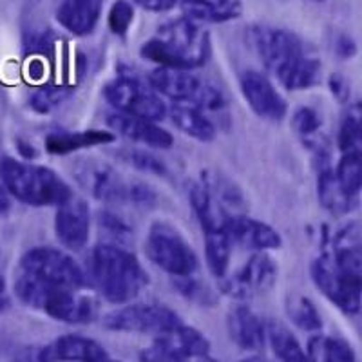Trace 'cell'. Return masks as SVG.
Instances as JSON below:
<instances>
[{"label":"cell","mask_w":362,"mask_h":362,"mask_svg":"<svg viewBox=\"0 0 362 362\" xmlns=\"http://www.w3.org/2000/svg\"><path fill=\"white\" fill-rule=\"evenodd\" d=\"M248 42L264 69L288 90L310 89L321 76V58L288 29L250 25Z\"/></svg>","instance_id":"obj_1"},{"label":"cell","mask_w":362,"mask_h":362,"mask_svg":"<svg viewBox=\"0 0 362 362\" xmlns=\"http://www.w3.org/2000/svg\"><path fill=\"white\" fill-rule=\"evenodd\" d=\"M212 47L210 37L198 22L189 18H176L154 33L141 45L140 54L158 67L194 71L209 62Z\"/></svg>","instance_id":"obj_2"},{"label":"cell","mask_w":362,"mask_h":362,"mask_svg":"<svg viewBox=\"0 0 362 362\" xmlns=\"http://www.w3.org/2000/svg\"><path fill=\"white\" fill-rule=\"evenodd\" d=\"M90 277L103 299L112 305L131 303L148 284L138 257L115 243L96 245L90 254Z\"/></svg>","instance_id":"obj_3"},{"label":"cell","mask_w":362,"mask_h":362,"mask_svg":"<svg viewBox=\"0 0 362 362\" xmlns=\"http://www.w3.org/2000/svg\"><path fill=\"white\" fill-rule=\"evenodd\" d=\"M0 183L11 198L29 206H60L74 196L53 169L11 156L0 158Z\"/></svg>","instance_id":"obj_4"},{"label":"cell","mask_w":362,"mask_h":362,"mask_svg":"<svg viewBox=\"0 0 362 362\" xmlns=\"http://www.w3.org/2000/svg\"><path fill=\"white\" fill-rule=\"evenodd\" d=\"M15 293L25 306L45 313L66 325H87L96 319V300L78 288L45 284L21 274L15 283Z\"/></svg>","instance_id":"obj_5"},{"label":"cell","mask_w":362,"mask_h":362,"mask_svg":"<svg viewBox=\"0 0 362 362\" xmlns=\"http://www.w3.org/2000/svg\"><path fill=\"white\" fill-rule=\"evenodd\" d=\"M148 86L161 98H169L174 103H190L205 112L223 115L228 107L223 90L192 71L158 67L148 74Z\"/></svg>","instance_id":"obj_6"},{"label":"cell","mask_w":362,"mask_h":362,"mask_svg":"<svg viewBox=\"0 0 362 362\" xmlns=\"http://www.w3.org/2000/svg\"><path fill=\"white\" fill-rule=\"evenodd\" d=\"M145 254L160 270L173 277L194 276L199 259L192 245L176 226L167 221H156L148 228L145 239Z\"/></svg>","instance_id":"obj_7"},{"label":"cell","mask_w":362,"mask_h":362,"mask_svg":"<svg viewBox=\"0 0 362 362\" xmlns=\"http://www.w3.org/2000/svg\"><path fill=\"white\" fill-rule=\"evenodd\" d=\"M21 274L45 284L87 288L89 277L76 261L53 247H37L25 252L21 259Z\"/></svg>","instance_id":"obj_8"},{"label":"cell","mask_w":362,"mask_h":362,"mask_svg":"<svg viewBox=\"0 0 362 362\" xmlns=\"http://www.w3.org/2000/svg\"><path fill=\"white\" fill-rule=\"evenodd\" d=\"M103 96L115 111L160 122L167 116L163 98L148 83L131 74H119L105 86Z\"/></svg>","instance_id":"obj_9"},{"label":"cell","mask_w":362,"mask_h":362,"mask_svg":"<svg viewBox=\"0 0 362 362\" xmlns=\"http://www.w3.org/2000/svg\"><path fill=\"white\" fill-rule=\"evenodd\" d=\"M181 322V317L173 308L158 303H125V306L112 310L102 319L103 328L141 335L163 334Z\"/></svg>","instance_id":"obj_10"},{"label":"cell","mask_w":362,"mask_h":362,"mask_svg":"<svg viewBox=\"0 0 362 362\" xmlns=\"http://www.w3.org/2000/svg\"><path fill=\"white\" fill-rule=\"evenodd\" d=\"M310 276L322 296L332 300L339 310L350 315H357L361 312L362 279H355L341 270L328 250L312 261Z\"/></svg>","instance_id":"obj_11"},{"label":"cell","mask_w":362,"mask_h":362,"mask_svg":"<svg viewBox=\"0 0 362 362\" xmlns=\"http://www.w3.org/2000/svg\"><path fill=\"white\" fill-rule=\"evenodd\" d=\"M210 341L199 329L183 322L163 334L154 335L153 344L140 354L141 361L183 362L210 357Z\"/></svg>","instance_id":"obj_12"},{"label":"cell","mask_w":362,"mask_h":362,"mask_svg":"<svg viewBox=\"0 0 362 362\" xmlns=\"http://www.w3.org/2000/svg\"><path fill=\"white\" fill-rule=\"evenodd\" d=\"M277 281V263L267 252H254L230 277H223L221 290L232 299L250 300L272 290Z\"/></svg>","instance_id":"obj_13"},{"label":"cell","mask_w":362,"mask_h":362,"mask_svg":"<svg viewBox=\"0 0 362 362\" xmlns=\"http://www.w3.org/2000/svg\"><path fill=\"white\" fill-rule=\"evenodd\" d=\"M239 89L248 107L259 118L279 124L288 115V103L267 74L259 71H245L239 76Z\"/></svg>","instance_id":"obj_14"},{"label":"cell","mask_w":362,"mask_h":362,"mask_svg":"<svg viewBox=\"0 0 362 362\" xmlns=\"http://www.w3.org/2000/svg\"><path fill=\"white\" fill-rule=\"evenodd\" d=\"M54 234L69 250L78 252L86 247L90 234V209L86 199L73 196L57 206Z\"/></svg>","instance_id":"obj_15"},{"label":"cell","mask_w":362,"mask_h":362,"mask_svg":"<svg viewBox=\"0 0 362 362\" xmlns=\"http://www.w3.org/2000/svg\"><path fill=\"white\" fill-rule=\"evenodd\" d=\"M232 243L252 252L279 250L283 247V238L268 223L254 219L247 214H234L225 225Z\"/></svg>","instance_id":"obj_16"},{"label":"cell","mask_w":362,"mask_h":362,"mask_svg":"<svg viewBox=\"0 0 362 362\" xmlns=\"http://www.w3.org/2000/svg\"><path fill=\"white\" fill-rule=\"evenodd\" d=\"M107 124L115 131V134L124 136L127 140L147 145V147L163 148L165 151V148L173 147L174 144L173 134L167 129L160 127L158 122H153V119L112 111L107 116Z\"/></svg>","instance_id":"obj_17"},{"label":"cell","mask_w":362,"mask_h":362,"mask_svg":"<svg viewBox=\"0 0 362 362\" xmlns=\"http://www.w3.org/2000/svg\"><path fill=\"white\" fill-rule=\"evenodd\" d=\"M226 332L230 341L241 351L259 354L267 348V326L264 321L247 305L235 306L226 315Z\"/></svg>","instance_id":"obj_18"},{"label":"cell","mask_w":362,"mask_h":362,"mask_svg":"<svg viewBox=\"0 0 362 362\" xmlns=\"http://www.w3.org/2000/svg\"><path fill=\"white\" fill-rule=\"evenodd\" d=\"M38 361H82V362H102L109 361V354L95 339L83 335H62L49 344L40 348L37 355Z\"/></svg>","instance_id":"obj_19"},{"label":"cell","mask_w":362,"mask_h":362,"mask_svg":"<svg viewBox=\"0 0 362 362\" xmlns=\"http://www.w3.org/2000/svg\"><path fill=\"white\" fill-rule=\"evenodd\" d=\"M80 181L93 196L105 203H129L131 181L124 180L105 163H87L78 174Z\"/></svg>","instance_id":"obj_20"},{"label":"cell","mask_w":362,"mask_h":362,"mask_svg":"<svg viewBox=\"0 0 362 362\" xmlns=\"http://www.w3.org/2000/svg\"><path fill=\"white\" fill-rule=\"evenodd\" d=\"M329 255L341 270L350 274L355 279H362V239L361 223L357 219L341 226L332 238Z\"/></svg>","instance_id":"obj_21"},{"label":"cell","mask_w":362,"mask_h":362,"mask_svg":"<svg viewBox=\"0 0 362 362\" xmlns=\"http://www.w3.org/2000/svg\"><path fill=\"white\" fill-rule=\"evenodd\" d=\"M102 13L100 0H62L57 8L58 24L76 37H87L95 31Z\"/></svg>","instance_id":"obj_22"},{"label":"cell","mask_w":362,"mask_h":362,"mask_svg":"<svg viewBox=\"0 0 362 362\" xmlns=\"http://www.w3.org/2000/svg\"><path fill=\"white\" fill-rule=\"evenodd\" d=\"M189 199L194 216L198 219L203 232L225 228L226 221H228V218H230L232 214L226 212L225 206L214 198V194L210 192L209 187H206L202 180L194 181L192 185H190Z\"/></svg>","instance_id":"obj_23"},{"label":"cell","mask_w":362,"mask_h":362,"mask_svg":"<svg viewBox=\"0 0 362 362\" xmlns=\"http://www.w3.org/2000/svg\"><path fill=\"white\" fill-rule=\"evenodd\" d=\"M116 140V134L111 131H102V129H87V131H57L47 134L45 138V148L47 153L64 156V154L76 153L83 148L96 147V145H107Z\"/></svg>","instance_id":"obj_24"},{"label":"cell","mask_w":362,"mask_h":362,"mask_svg":"<svg viewBox=\"0 0 362 362\" xmlns=\"http://www.w3.org/2000/svg\"><path fill=\"white\" fill-rule=\"evenodd\" d=\"M185 18L206 24H223L241 17L243 6L239 0H177Z\"/></svg>","instance_id":"obj_25"},{"label":"cell","mask_w":362,"mask_h":362,"mask_svg":"<svg viewBox=\"0 0 362 362\" xmlns=\"http://www.w3.org/2000/svg\"><path fill=\"white\" fill-rule=\"evenodd\" d=\"M167 116H170V122L177 131L190 136L192 140L206 144L218 134L214 122L206 116V112L190 103H173V107L167 109Z\"/></svg>","instance_id":"obj_26"},{"label":"cell","mask_w":362,"mask_h":362,"mask_svg":"<svg viewBox=\"0 0 362 362\" xmlns=\"http://www.w3.org/2000/svg\"><path fill=\"white\" fill-rule=\"evenodd\" d=\"M317 196L321 202L322 209H326L329 214L344 216L350 214L351 210L357 206L358 199L351 198L342 190L339 185L337 177H335L334 167L326 163H319V176H317Z\"/></svg>","instance_id":"obj_27"},{"label":"cell","mask_w":362,"mask_h":362,"mask_svg":"<svg viewBox=\"0 0 362 362\" xmlns=\"http://www.w3.org/2000/svg\"><path fill=\"white\" fill-rule=\"evenodd\" d=\"M267 326V344L270 346L272 354L284 362H305L308 361L306 351L303 350L299 339L292 334V329L284 322L268 319Z\"/></svg>","instance_id":"obj_28"},{"label":"cell","mask_w":362,"mask_h":362,"mask_svg":"<svg viewBox=\"0 0 362 362\" xmlns=\"http://www.w3.org/2000/svg\"><path fill=\"white\" fill-rule=\"evenodd\" d=\"M306 357L315 362H355L354 348L339 337L315 334L306 342Z\"/></svg>","instance_id":"obj_29"},{"label":"cell","mask_w":362,"mask_h":362,"mask_svg":"<svg viewBox=\"0 0 362 362\" xmlns=\"http://www.w3.org/2000/svg\"><path fill=\"white\" fill-rule=\"evenodd\" d=\"M205 234V259L210 274L218 279H223L230 267L232 257V243L230 235L225 228L219 230L203 232Z\"/></svg>","instance_id":"obj_30"},{"label":"cell","mask_w":362,"mask_h":362,"mask_svg":"<svg viewBox=\"0 0 362 362\" xmlns=\"http://www.w3.org/2000/svg\"><path fill=\"white\" fill-rule=\"evenodd\" d=\"M199 180L209 187V190L214 194V198L225 206L228 214H245L247 209V199L238 185H234L228 177L221 176L218 173H202Z\"/></svg>","instance_id":"obj_31"},{"label":"cell","mask_w":362,"mask_h":362,"mask_svg":"<svg viewBox=\"0 0 362 362\" xmlns=\"http://www.w3.org/2000/svg\"><path fill=\"white\" fill-rule=\"evenodd\" d=\"M284 308H286V315H288L290 321L303 332H312L313 334V332L322 329V325H325L322 317L310 297L292 293V296L286 297Z\"/></svg>","instance_id":"obj_32"},{"label":"cell","mask_w":362,"mask_h":362,"mask_svg":"<svg viewBox=\"0 0 362 362\" xmlns=\"http://www.w3.org/2000/svg\"><path fill=\"white\" fill-rule=\"evenodd\" d=\"M361 105L357 102L351 103L346 115L342 116L339 125L337 145L341 154L346 153H361L362 148V119Z\"/></svg>","instance_id":"obj_33"},{"label":"cell","mask_w":362,"mask_h":362,"mask_svg":"<svg viewBox=\"0 0 362 362\" xmlns=\"http://www.w3.org/2000/svg\"><path fill=\"white\" fill-rule=\"evenodd\" d=\"M362 154L361 153H346L342 154L337 163L335 177L339 185L342 187L348 196L358 199V194L362 189Z\"/></svg>","instance_id":"obj_34"},{"label":"cell","mask_w":362,"mask_h":362,"mask_svg":"<svg viewBox=\"0 0 362 362\" xmlns=\"http://www.w3.org/2000/svg\"><path fill=\"white\" fill-rule=\"evenodd\" d=\"M98 226L103 234L111 239V243L122 245L124 247L129 239L132 238V228L124 218L116 216L111 210H100L98 212Z\"/></svg>","instance_id":"obj_35"},{"label":"cell","mask_w":362,"mask_h":362,"mask_svg":"<svg viewBox=\"0 0 362 362\" xmlns=\"http://www.w3.org/2000/svg\"><path fill=\"white\" fill-rule=\"evenodd\" d=\"M292 127L303 140H310L313 136L321 134L322 118L313 107L300 105L292 115Z\"/></svg>","instance_id":"obj_36"},{"label":"cell","mask_w":362,"mask_h":362,"mask_svg":"<svg viewBox=\"0 0 362 362\" xmlns=\"http://www.w3.org/2000/svg\"><path fill=\"white\" fill-rule=\"evenodd\" d=\"M174 286L187 300H192V303H198V305H212L214 303L212 290L202 281L194 279L192 276L174 277Z\"/></svg>","instance_id":"obj_37"},{"label":"cell","mask_w":362,"mask_h":362,"mask_svg":"<svg viewBox=\"0 0 362 362\" xmlns=\"http://www.w3.org/2000/svg\"><path fill=\"white\" fill-rule=\"evenodd\" d=\"M71 95V89L66 87H42L31 96L29 103L37 112H51L62 102H66Z\"/></svg>","instance_id":"obj_38"},{"label":"cell","mask_w":362,"mask_h":362,"mask_svg":"<svg viewBox=\"0 0 362 362\" xmlns=\"http://www.w3.org/2000/svg\"><path fill=\"white\" fill-rule=\"evenodd\" d=\"M109 29L116 37H125L134 22V8L129 0H116L109 11Z\"/></svg>","instance_id":"obj_39"},{"label":"cell","mask_w":362,"mask_h":362,"mask_svg":"<svg viewBox=\"0 0 362 362\" xmlns=\"http://www.w3.org/2000/svg\"><path fill=\"white\" fill-rule=\"evenodd\" d=\"M124 158L134 169L141 170V173L158 174V176H165L167 174V167L161 160H158L153 154L145 153V151H125Z\"/></svg>","instance_id":"obj_40"},{"label":"cell","mask_w":362,"mask_h":362,"mask_svg":"<svg viewBox=\"0 0 362 362\" xmlns=\"http://www.w3.org/2000/svg\"><path fill=\"white\" fill-rule=\"evenodd\" d=\"M334 49L337 53V57H341L342 60H350V58H354L357 54V44H355V40L350 35L342 33L335 38Z\"/></svg>","instance_id":"obj_41"},{"label":"cell","mask_w":362,"mask_h":362,"mask_svg":"<svg viewBox=\"0 0 362 362\" xmlns=\"http://www.w3.org/2000/svg\"><path fill=\"white\" fill-rule=\"evenodd\" d=\"M329 90L341 102H348L350 100V83L341 74H332L329 76Z\"/></svg>","instance_id":"obj_42"},{"label":"cell","mask_w":362,"mask_h":362,"mask_svg":"<svg viewBox=\"0 0 362 362\" xmlns=\"http://www.w3.org/2000/svg\"><path fill=\"white\" fill-rule=\"evenodd\" d=\"M134 4L147 9V11L163 13V11H170L174 6H177V0H134Z\"/></svg>","instance_id":"obj_43"},{"label":"cell","mask_w":362,"mask_h":362,"mask_svg":"<svg viewBox=\"0 0 362 362\" xmlns=\"http://www.w3.org/2000/svg\"><path fill=\"white\" fill-rule=\"evenodd\" d=\"M9 209H11V196L6 190V187L0 183V216L8 214Z\"/></svg>","instance_id":"obj_44"},{"label":"cell","mask_w":362,"mask_h":362,"mask_svg":"<svg viewBox=\"0 0 362 362\" xmlns=\"http://www.w3.org/2000/svg\"><path fill=\"white\" fill-rule=\"evenodd\" d=\"M6 290V279L4 276H2V272H0V293H4Z\"/></svg>","instance_id":"obj_45"},{"label":"cell","mask_w":362,"mask_h":362,"mask_svg":"<svg viewBox=\"0 0 362 362\" xmlns=\"http://www.w3.org/2000/svg\"><path fill=\"white\" fill-rule=\"evenodd\" d=\"M313 2H322V0H313Z\"/></svg>","instance_id":"obj_46"}]
</instances>
